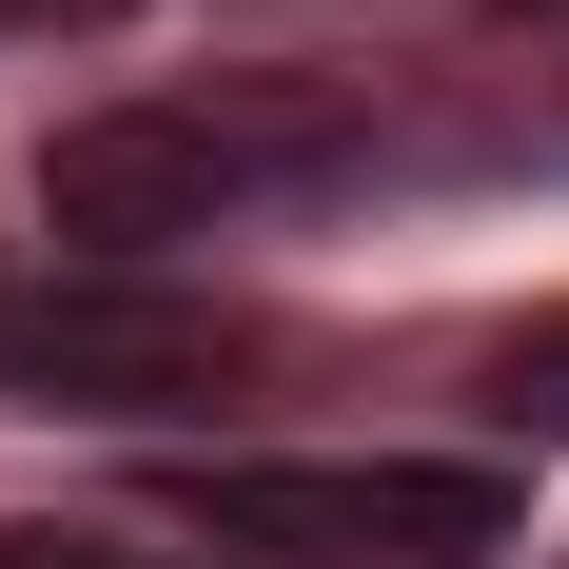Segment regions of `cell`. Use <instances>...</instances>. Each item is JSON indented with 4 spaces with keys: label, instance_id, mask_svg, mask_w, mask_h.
Listing matches in <instances>:
<instances>
[{
    "label": "cell",
    "instance_id": "obj_1",
    "mask_svg": "<svg viewBox=\"0 0 569 569\" xmlns=\"http://www.w3.org/2000/svg\"><path fill=\"white\" fill-rule=\"evenodd\" d=\"M177 530L217 569H471L530 530V491L491 452H197Z\"/></svg>",
    "mask_w": 569,
    "mask_h": 569
},
{
    "label": "cell",
    "instance_id": "obj_2",
    "mask_svg": "<svg viewBox=\"0 0 569 569\" xmlns=\"http://www.w3.org/2000/svg\"><path fill=\"white\" fill-rule=\"evenodd\" d=\"M276 177H315L295 99H118V118L40 138V236H79V276H158L177 236L256 217Z\"/></svg>",
    "mask_w": 569,
    "mask_h": 569
},
{
    "label": "cell",
    "instance_id": "obj_3",
    "mask_svg": "<svg viewBox=\"0 0 569 569\" xmlns=\"http://www.w3.org/2000/svg\"><path fill=\"white\" fill-rule=\"evenodd\" d=\"M0 373L40 412H118V432H197L276 373V335L236 315V295H177V276H59L0 315Z\"/></svg>",
    "mask_w": 569,
    "mask_h": 569
},
{
    "label": "cell",
    "instance_id": "obj_4",
    "mask_svg": "<svg viewBox=\"0 0 569 569\" xmlns=\"http://www.w3.org/2000/svg\"><path fill=\"white\" fill-rule=\"evenodd\" d=\"M491 412H511V432H569V335H511V353H491Z\"/></svg>",
    "mask_w": 569,
    "mask_h": 569
},
{
    "label": "cell",
    "instance_id": "obj_5",
    "mask_svg": "<svg viewBox=\"0 0 569 569\" xmlns=\"http://www.w3.org/2000/svg\"><path fill=\"white\" fill-rule=\"evenodd\" d=\"M0 569H158V550H118V530H79V511H20V530H0Z\"/></svg>",
    "mask_w": 569,
    "mask_h": 569
}]
</instances>
